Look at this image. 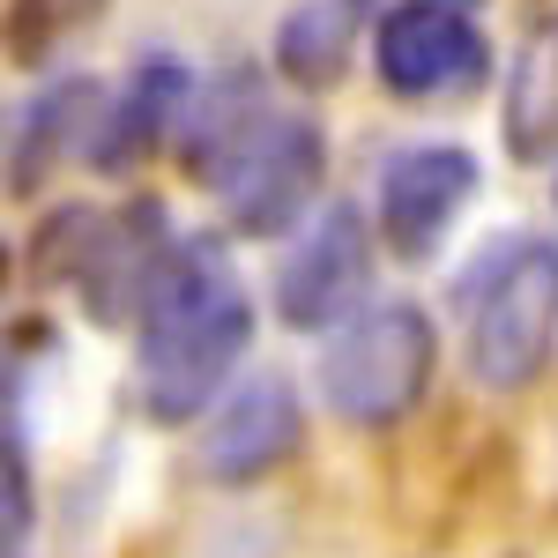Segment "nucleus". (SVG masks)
Instances as JSON below:
<instances>
[{
    "mask_svg": "<svg viewBox=\"0 0 558 558\" xmlns=\"http://www.w3.org/2000/svg\"><path fill=\"white\" fill-rule=\"evenodd\" d=\"M254 343V291L223 239L194 231L157 260L134 313V395L157 425H194Z\"/></svg>",
    "mask_w": 558,
    "mask_h": 558,
    "instance_id": "obj_1",
    "label": "nucleus"
},
{
    "mask_svg": "<svg viewBox=\"0 0 558 558\" xmlns=\"http://www.w3.org/2000/svg\"><path fill=\"white\" fill-rule=\"evenodd\" d=\"M186 165L209 179V194L223 202L231 231L246 239H276V231H305L299 216L320 194L328 172V134L313 112H276L260 105L254 75H216L194 112H186Z\"/></svg>",
    "mask_w": 558,
    "mask_h": 558,
    "instance_id": "obj_2",
    "label": "nucleus"
},
{
    "mask_svg": "<svg viewBox=\"0 0 558 558\" xmlns=\"http://www.w3.org/2000/svg\"><path fill=\"white\" fill-rule=\"evenodd\" d=\"M462 320H470V373L492 395H514L544 373L558 343V239L514 231L462 276Z\"/></svg>",
    "mask_w": 558,
    "mask_h": 558,
    "instance_id": "obj_3",
    "label": "nucleus"
},
{
    "mask_svg": "<svg viewBox=\"0 0 558 558\" xmlns=\"http://www.w3.org/2000/svg\"><path fill=\"white\" fill-rule=\"evenodd\" d=\"M432 365H439V336H432L425 305L380 299L328 336L313 380H320V402L343 425H402L425 402Z\"/></svg>",
    "mask_w": 558,
    "mask_h": 558,
    "instance_id": "obj_4",
    "label": "nucleus"
},
{
    "mask_svg": "<svg viewBox=\"0 0 558 558\" xmlns=\"http://www.w3.org/2000/svg\"><path fill=\"white\" fill-rule=\"evenodd\" d=\"M365 283H373V223L357 202H328L276 260V313L291 328L336 336L343 320L365 313Z\"/></svg>",
    "mask_w": 558,
    "mask_h": 558,
    "instance_id": "obj_5",
    "label": "nucleus"
},
{
    "mask_svg": "<svg viewBox=\"0 0 558 558\" xmlns=\"http://www.w3.org/2000/svg\"><path fill=\"white\" fill-rule=\"evenodd\" d=\"M373 68L395 97H454L484 83L492 45L454 0H395L373 31Z\"/></svg>",
    "mask_w": 558,
    "mask_h": 558,
    "instance_id": "obj_6",
    "label": "nucleus"
},
{
    "mask_svg": "<svg viewBox=\"0 0 558 558\" xmlns=\"http://www.w3.org/2000/svg\"><path fill=\"white\" fill-rule=\"evenodd\" d=\"M299 439H305L299 387L260 373V380H239L202 417V432H194V470L209 476V484H254L276 462H291Z\"/></svg>",
    "mask_w": 558,
    "mask_h": 558,
    "instance_id": "obj_7",
    "label": "nucleus"
},
{
    "mask_svg": "<svg viewBox=\"0 0 558 558\" xmlns=\"http://www.w3.org/2000/svg\"><path fill=\"white\" fill-rule=\"evenodd\" d=\"M470 194H476V157L470 149H454V142L395 149L380 165V194H373L380 239L402 260H425L432 246L447 239V223H454V209H462Z\"/></svg>",
    "mask_w": 558,
    "mask_h": 558,
    "instance_id": "obj_8",
    "label": "nucleus"
},
{
    "mask_svg": "<svg viewBox=\"0 0 558 558\" xmlns=\"http://www.w3.org/2000/svg\"><path fill=\"white\" fill-rule=\"evenodd\" d=\"M105 89L89 83V75H68V83L38 89L23 112H15V128H8V186L15 194H31L52 165H68L75 149L97 157V134H105Z\"/></svg>",
    "mask_w": 558,
    "mask_h": 558,
    "instance_id": "obj_9",
    "label": "nucleus"
},
{
    "mask_svg": "<svg viewBox=\"0 0 558 558\" xmlns=\"http://www.w3.org/2000/svg\"><path fill=\"white\" fill-rule=\"evenodd\" d=\"M194 97H202L194 68H179V60H165V52H157V60H142L128 83H120V97L105 105V134H97V157H89V165H105V172L142 165V157H149L172 128H186Z\"/></svg>",
    "mask_w": 558,
    "mask_h": 558,
    "instance_id": "obj_10",
    "label": "nucleus"
},
{
    "mask_svg": "<svg viewBox=\"0 0 558 558\" xmlns=\"http://www.w3.org/2000/svg\"><path fill=\"white\" fill-rule=\"evenodd\" d=\"M365 15H373V0H299L276 23V68H283V83H299V89L343 83L350 52L365 38Z\"/></svg>",
    "mask_w": 558,
    "mask_h": 558,
    "instance_id": "obj_11",
    "label": "nucleus"
},
{
    "mask_svg": "<svg viewBox=\"0 0 558 558\" xmlns=\"http://www.w3.org/2000/svg\"><path fill=\"white\" fill-rule=\"evenodd\" d=\"M507 142L514 157H551L558 142V23H544L536 38L521 45L514 83H507Z\"/></svg>",
    "mask_w": 558,
    "mask_h": 558,
    "instance_id": "obj_12",
    "label": "nucleus"
},
{
    "mask_svg": "<svg viewBox=\"0 0 558 558\" xmlns=\"http://www.w3.org/2000/svg\"><path fill=\"white\" fill-rule=\"evenodd\" d=\"M105 0H15L8 8V52L15 60H45L75 23H89Z\"/></svg>",
    "mask_w": 558,
    "mask_h": 558,
    "instance_id": "obj_13",
    "label": "nucleus"
},
{
    "mask_svg": "<svg viewBox=\"0 0 558 558\" xmlns=\"http://www.w3.org/2000/svg\"><path fill=\"white\" fill-rule=\"evenodd\" d=\"M454 8H470V0H454Z\"/></svg>",
    "mask_w": 558,
    "mask_h": 558,
    "instance_id": "obj_14",
    "label": "nucleus"
}]
</instances>
